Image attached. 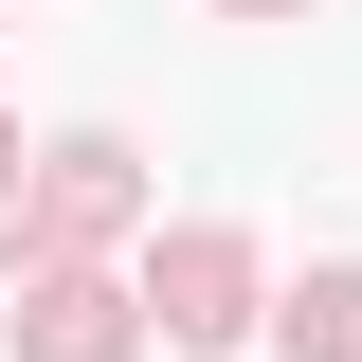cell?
I'll return each instance as SVG.
<instances>
[{"label": "cell", "instance_id": "5", "mask_svg": "<svg viewBox=\"0 0 362 362\" xmlns=\"http://www.w3.org/2000/svg\"><path fill=\"white\" fill-rule=\"evenodd\" d=\"M235 18H308V0H235Z\"/></svg>", "mask_w": 362, "mask_h": 362}, {"label": "cell", "instance_id": "4", "mask_svg": "<svg viewBox=\"0 0 362 362\" xmlns=\"http://www.w3.org/2000/svg\"><path fill=\"white\" fill-rule=\"evenodd\" d=\"M290 362H362V272H308L290 290Z\"/></svg>", "mask_w": 362, "mask_h": 362}, {"label": "cell", "instance_id": "1", "mask_svg": "<svg viewBox=\"0 0 362 362\" xmlns=\"http://www.w3.org/2000/svg\"><path fill=\"white\" fill-rule=\"evenodd\" d=\"M109 218H127V145H109V127H73V145L37 163V218H18V254L54 272V254H90Z\"/></svg>", "mask_w": 362, "mask_h": 362}, {"label": "cell", "instance_id": "6", "mask_svg": "<svg viewBox=\"0 0 362 362\" xmlns=\"http://www.w3.org/2000/svg\"><path fill=\"white\" fill-rule=\"evenodd\" d=\"M0 199H18V127H0Z\"/></svg>", "mask_w": 362, "mask_h": 362}, {"label": "cell", "instance_id": "2", "mask_svg": "<svg viewBox=\"0 0 362 362\" xmlns=\"http://www.w3.org/2000/svg\"><path fill=\"white\" fill-rule=\"evenodd\" d=\"M145 308H163V344H235V326H254V254H235V235H163Z\"/></svg>", "mask_w": 362, "mask_h": 362}, {"label": "cell", "instance_id": "3", "mask_svg": "<svg viewBox=\"0 0 362 362\" xmlns=\"http://www.w3.org/2000/svg\"><path fill=\"white\" fill-rule=\"evenodd\" d=\"M18 362H127V290H90V272H37V308H18Z\"/></svg>", "mask_w": 362, "mask_h": 362}]
</instances>
